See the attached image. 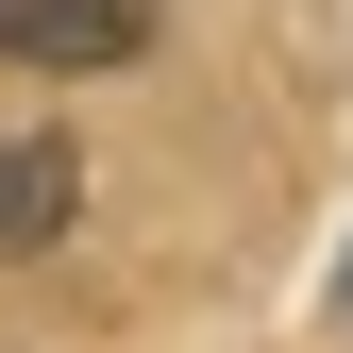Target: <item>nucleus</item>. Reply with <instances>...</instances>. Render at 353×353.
Segmentation results:
<instances>
[{
	"instance_id": "nucleus-1",
	"label": "nucleus",
	"mask_w": 353,
	"mask_h": 353,
	"mask_svg": "<svg viewBox=\"0 0 353 353\" xmlns=\"http://www.w3.org/2000/svg\"><path fill=\"white\" fill-rule=\"evenodd\" d=\"M0 51L17 68H135L152 51V0H0Z\"/></svg>"
},
{
	"instance_id": "nucleus-2",
	"label": "nucleus",
	"mask_w": 353,
	"mask_h": 353,
	"mask_svg": "<svg viewBox=\"0 0 353 353\" xmlns=\"http://www.w3.org/2000/svg\"><path fill=\"white\" fill-rule=\"evenodd\" d=\"M68 202H84L68 135H0V252H51V236H68Z\"/></svg>"
}]
</instances>
